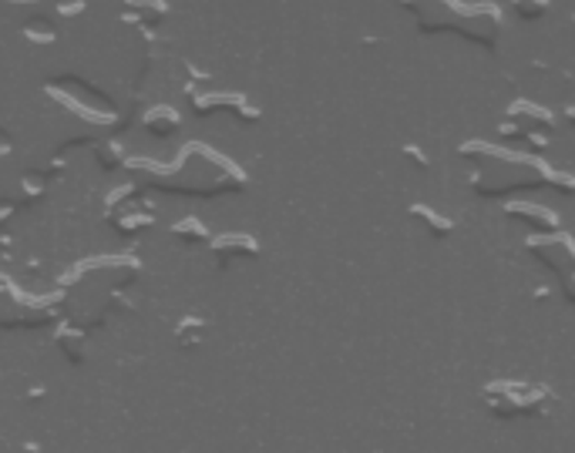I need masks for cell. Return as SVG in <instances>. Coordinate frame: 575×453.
I'll return each instance as SVG.
<instances>
[{
	"instance_id": "obj_1",
	"label": "cell",
	"mask_w": 575,
	"mask_h": 453,
	"mask_svg": "<svg viewBox=\"0 0 575 453\" xmlns=\"http://www.w3.org/2000/svg\"><path fill=\"white\" fill-rule=\"evenodd\" d=\"M24 34L34 37L37 44H47V41H55V37H58L55 24H47V21H31V24H24Z\"/></svg>"
},
{
	"instance_id": "obj_2",
	"label": "cell",
	"mask_w": 575,
	"mask_h": 453,
	"mask_svg": "<svg viewBox=\"0 0 575 453\" xmlns=\"http://www.w3.org/2000/svg\"><path fill=\"white\" fill-rule=\"evenodd\" d=\"M81 8H84V0H58V11L68 14V18H75Z\"/></svg>"
},
{
	"instance_id": "obj_3",
	"label": "cell",
	"mask_w": 575,
	"mask_h": 453,
	"mask_svg": "<svg viewBox=\"0 0 575 453\" xmlns=\"http://www.w3.org/2000/svg\"><path fill=\"white\" fill-rule=\"evenodd\" d=\"M11 148H14V138H11V132H4V128H0V155H11Z\"/></svg>"
}]
</instances>
